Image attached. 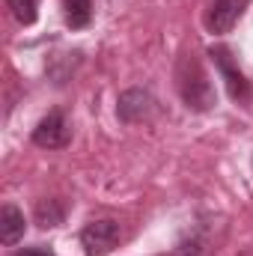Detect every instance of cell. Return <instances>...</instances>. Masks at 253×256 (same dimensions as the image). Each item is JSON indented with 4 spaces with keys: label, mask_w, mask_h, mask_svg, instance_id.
<instances>
[{
    "label": "cell",
    "mask_w": 253,
    "mask_h": 256,
    "mask_svg": "<svg viewBox=\"0 0 253 256\" xmlns=\"http://www.w3.org/2000/svg\"><path fill=\"white\" fill-rule=\"evenodd\" d=\"M176 90L185 102V108L194 114H206L218 104V92H214V84L208 78V72L202 68V60L190 51L182 54L179 63H176Z\"/></svg>",
    "instance_id": "1"
},
{
    "label": "cell",
    "mask_w": 253,
    "mask_h": 256,
    "mask_svg": "<svg viewBox=\"0 0 253 256\" xmlns=\"http://www.w3.org/2000/svg\"><path fill=\"white\" fill-rule=\"evenodd\" d=\"M208 57H212V63L218 68L220 80L226 84L230 98H232L236 104H248L253 98V86H250V80L244 78V72L238 68V60L232 57V51H230L226 45H212V48H208Z\"/></svg>",
    "instance_id": "2"
},
{
    "label": "cell",
    "mask_w": 253,
    "mask_h": 256,
    "mask_svg": "<svg viewBox=\"0 0 253 256\" xmlns=\"http://www.w3.org/2000/svg\"><path fill=\"white\" fill-rule=\"evenodd\" d=\"M120 236H122V230H120L116 220L98 218V220H90V224L80 230V248H84L86 256H108L116 248Z\"/></svg>",
    "instance_id": "3"
},
{
    "label": "cell",
    "mask_w": 253,
    "mask_h": 256,
    "mask_svg": "<svg viewBox=\"0 0 253 256\" xmlns=\"http://www.w3.org/2000/svg\"><path fill=\"white\" fill-rule=\"evenodd\" d=\"M68 140H72V122L63 108L48 110L39 120V126L33 128V143L42 149H63V146H68Z\"/></svg>",
    "instance_id": "4"
},
{
    "label": "cell",
    "mask_w": 253,
    "mask_h": 256,
    "mask_svg": "<svg viewBox=\"0 0 253 256\" xmlns=\"http://www.w3.org/2000/svg\"><path fill=\"white\" fill-rule=\"evenodd\" d=\"M250 0H212L206 9V27L208 33H230L248 12Z\"/></svg>",
    "instance_id": "5"
},
{
    "label": "cell",
    "mask_w": 253,
    "mask_h": 256,
    "mask_svg": "<svg viewBox=\"0 0 253 256\" xmlns=\"http://www.w3.org/2000/svg\"><path fill=\"white\" fill-rule=\"evenodd\" d=\"M152 114H155V98L149 90H140V86L126 90L116 102V116L122 122H140V120H149Z\"/></svg>",
    "instance_id": "6"
},
{
    "label": "cell",
    "mask_w": 253,
    "mask_h": 256,
    "mask_svg": "<svg viewBox=\"0 0 253 256\" xmlns=\"http://www.w3.org/2000/svg\"><path fill=\"white\" fill-rule=\"evenodd\" d=\"M24 230H27L24 212H21L18 206L6 202V206L0 208V242H3L6 248H12V244H18V242L24 238Z\"/></svg>",
    "instance_id": "7"
},
{
    "label": "cell",
    "mask_w": 253,
    "mask_h": 256,
    "mask_svg": "<svg viewBox=\"0 0 253 256\" xmlns=\"http://www.w3.org/2000/svg\"><path fill=\"white\" fill-rule=\"evenodd\" d=\"M66 202L63 200H39L36 202V224L42 230H51V226H60L66 220Z\"/></svg>",
    "instance_id": "8"
},
{
    "label": "cell",
    "mask_w": 253,
    "mask_h": 256,
    "mask_svg": "<svg viewBox=\"0 0 253 256\" xmlns=\"http://www.w3.org/2000/svg\"><path fill=\"white\" fill-rule=\"evenodd\" d=\"M63 12L72 30H84L92 21V0H63Z\"/></svg>",
    "instance_id": "9"
},
{
    "label": "cell",
    "mask_w": 253,
    "mask_h": 256,
    "mask_svg": "<svg viewBox=\"0 0 253 256\" xmlns=\"http://www.w3.org/2000/svg\"><path fill=\"white\" fill-rule=\"evenodd\" d=\"M6 6H9L12 18L24 27L36 24V18H39V0H6Z\"/></svg>",
    "instance_id": "10"
},
{
    "label": "cell",
    "mask_w": 253,
    "mask_h": 256,
    "mask_svg": "<svg viewBox=\"0 0 253 256\" xmlns=\"http://www.w3.org/2000/svg\"><path fill=\"white\" fill-rule=\"evenodd\" d=\"M15 256H57L51 248H45V244H33V248H18Z\"/></svg>",
    "instance_id": "11"
},
{
    "label": "cell",
    "mask_w": 253,
    "mask_h": 256,
    "mask_svg": "<svg viewBox=\"0 0 253 256\" xmlns=\"http://www.w3.org/2000/svg\"><path fill=\"white\" fill-rule=\"evenodd\" d=\"M176 256H202V254H200L196 244H182V248L176 250Z\"/></svg>",
    "instance_id": "12"
}]
</instances>
